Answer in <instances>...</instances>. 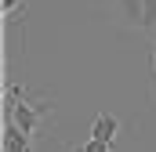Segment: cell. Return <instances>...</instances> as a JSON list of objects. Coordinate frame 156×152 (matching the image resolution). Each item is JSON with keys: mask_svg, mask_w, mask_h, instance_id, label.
I'll list each match as a JSON object with an SVG mask.
<instances>
[{"mask_svg": "<svg viewBox=\"0 0 156 152\" xmlns=\"http://www.w3.org/2000/svg\"><path fill=\"white\" fill-rule=\"evenodd\" d=\"M51 116H55V102L33 98L26 87H11L7 91V119L15 127H22L26 134L37 138V130L44 127V119H51Z\"/></svg>", "mask_w": 156, "mask_h": 152, "instance_id": "cell-1", "label": "cell"}, {"mask_svg": "<svg viewBox=\"0 0 156 152\" xmlns=\"http://www.w3.org/2000/svg\"><path fill=\"white\" fill-rule=\"evenodd\" d=\"M4 152H33V134H26L22 127H15L7 119V127H4Z\"/></svg>", "mask_w": 156, "mask_h": 152, "instance_id": "cell-2", "label": "cell"}, {"mask_svg": "<svg viewBox=\"0 0 156 152\" xmlns=\"http://www.w3.org/2000/svg\"><path fill=\"white\" fill-rule=\"evenodd\" d=\"M120 134V119L113 112H98V119H94V127H91V138H98V141H105V145H113Z\"/></svg>", "mask_w": 156, "mask_h": 152, "instance_id": "cell-3", "label": "cell"}, {"mask_svg": "<svg viewBox=\"0 0 156 152\" xmlns=\"http://www.w3.org/2000/svg\"><path fill=\"white\" fill-rule=\"evenodd\" d=\"M138 29H145V33L156 36V0H142V22H138Z\"/></svg>", "mask_w": 156, "mask_h": 152, "instance_id": "cell-4", "label": "cell"}, {"mask_svg": "<svg viewBox=\"0 0 156 152\" xmlns=\"http://www.w3.org/2000/svg\"><path fill=\"white\" fill-rule=\"evenodd\" d=\"M123 15L131 18V26L142 22V0H123Z\"/></svg>", "mask_w": 156, "mask_h": 152, "instance_id": "cell-5", "label": "cell"}, {"mask_svg": "<svg viewBox=\"0 0 156 152\" xmlns=\"http://www.w3.org/2000/svg\"><path fill=\"white\" fill-rule=\"evenodd\" d=\"M73 152H113V145H105V141H98V138H87V141L76 145Z\"/></svg>", "mask_w": 156, "mask_h": 152, "instance_id": "cell-6", "label": "cell"}, {"mask_svg": "<svg viewBox=\"0 0 156 152\" xmlns=\"http://www.w3.org/2000/svg\"><path fill=\"white\" fill-rule=\"evenodd\" d=\"M15 7H18V0H4V18H11V15H15Z\"/></svg>", "mask_w": 156, "mask_h": 152, "instance_id": "cell-7", "label": "cell"}, {"mask_svg": "<svg viewBox=\"0 0 156 152\" xmlns=\"http://www.w3.org/2000/svg\"><path fill=\"white\" fill-rule=\"evenodd\" d=\"M153 62H156V36H153Z\"/></svg>", "mask_w": 156, "mask_h": 152, "instance_id": "cell-8", "label": "cell"}]
</instances>
